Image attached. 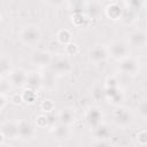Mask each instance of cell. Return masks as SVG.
<instances>
[{
  "mask_svg": "<svg viewBox=\"0 0 147 147\" xmlns=\"http://www.w3.org/2000/svg\"><path fill=\"white\" fill-rule=\"evenodd\" d=\"M40 83H42V77L38 72H30V74H28L26 84L29 85L30 88L34 90V87H37L38 85H40Z\"/></svg>",
  "mask_w": 147,
  "mask_h": 147,
  "instance_id": "cell-18",
  "label": "cell"
},
{
  "mask_svg": "<svg viewBox=\"0 0 147 147\" xmlns=\"http://www.w3.org/2000/svg\"><path fill=\"white\" fill-rule=\"evenodd\" d=\"M85 118L87 121V123L93 126V127H96L100 125V122H101V118H102V113L99 108L96 107H91L86 110V114H85Z\"/></svg>",
  "mask_w": 147,
  "mask_h": 147,
  "instance_id": "cell-4",
  "label": "cell"
},
{
  "mask_svg": "<svg viewBox=\"0 0 147 147\" xmlns=\"http://www.w3.org/2000/svg\"><path fill=\"white\" fill-rule=\"evenodd\" d=\"M10 101H11L13 105H21V103H23L21 93H14V94L10 96Z\"/></svg>",
  "mask_w": 147,
  "mask_h": 147,
  "instance_id": "cell-27",
  "label": "cell"
},
{
  "mask_svg": "<svg viewBox=\"0 0 147 147\" xmlns=\"http://www.w3.org/2000/svg\"><path fill=\"white\" fill-rule=\"evenodd\" d=\"M47 124H48V117H47L46 115L40 114V115L37 116V118H36V125H37L38 127H40V129L46 127Z\"/></svg>",
  "mask_w": 147,
  "mask_h": 147,
  "instance_id": "cell-23",
  "label": "cell"
},
{
  "mask_svg": "<svg viewBox=\"0 0 147 147\" xmlns=\"http://www.w3.org/2000/svg\"><path fill=\"white\" fill-rule=\"evenodd\" d=\"M0 22H1V14H0Z\"/></svg>",
  "mask_w": 147,
  "mask_h": 147,
  "instance_id": "cell-31",
  "label": "cell"
},
{
  "mask_svg": "<svg viewBox=\"0 0 147 147\" xmlns=\"http://www.w3.org/2000/svg\"><path fill=\"white\" fill-rule=\"evenodd\" d=\"M40 109L42 113H52L55 109V103L51 99H45L40 103Z\"/></svg>",
  "mask_w": 147,
  "mask_h": 147,
  "instance_id": "cell-21",
  "label": "cell"
},
{
  "mask_svg": "<svg viewBox=\"0 0 147 147\" xmlns=\"http://www.w3.org/2000/svg\"><path fill=\"white\" fill-rule=\"evenodd\" d=\"M57 118H59V122H60L61 124L69 125V124L72 123V121H74V113H72L71 109H68V108L62 109V110L59 113Z\"/></svg>",
  "mask_w": 147,
  "mask_h": 147,
  "instance_id": "cell-15",
  "label": "cell"
},
{
  "mask_svg": "<svg viewBox=\"0 0 147 147\" xmlns=\"http://www.w3.org/2000/svg\"><path fill=\"white\" fill-rule=\"evenodd\" d=\"M138 113H139V115L142 118L146 117V115H147V105H146V101L145 100H141L138 103Z\"/></svg>",
  "mask_w": 147,
  "mask_h": 147,
  "instance_id": "cell-26",
  "label": "cell"
},
{
  "mask_svg": "<svg viewBox=\"0 0 147 147\" xmlns=\"http://www.w3.org/2000/svg\"><path fill=\"white\" fill-rule=\"evenodd\" d=\"M0 82H1V75H0Z\"/></svg>",
  "mask_w": 147,
  "mask_h": 147,
  "instance_id": "cell-32",
  "label": "cell"
},
{
  "mask_svg": "<svg viewBox=\"0 0 147 147\" xmlns=\"http://www.w3.org/2000/svg\"><path fill=\"white\" fill-rule=\"evenodd\" d=\"M52 132H53L54 137H55L56 139H59V140L67 139L68 136H69V133H70L68 125H64V124H61V123H59V124L54 127V130H52Z\"/></svg>",
  "mask_w": 147,
  "mask_h": 147,
  "instance_id": "cell-14",
  "label": "cell"
},
{
  "mask_svg": "<svg viewBox=\"0 0 147 147\" xmlns=\"http://www.w3.org/2000/svg\"><path fill=\"white\" fill-rule=\"evenodd\" d=\"M28 80V72L23 69H14L9 74V82L15 87H22L26 84Z\"/></svg>",
  "mask_w": 147,
  "mask_h": 147,
  "instance_id": "cell-3",
  "label": "cell"
},
{
  "mask_svg": "<svg viewBox=\"0 0 147 147\" xmlns=\"http://www.w3.org/2000/svg\"><path fill=\"white\" fill-rule=\"evenodd\" d=\"M105 13L106 15L110 18V20H119L122 16H123V13H124V9L121 7L119 2H110L106 9H105Z\"/></svg>",
  "mask_w": 147,
  "mask_h": 147,
  "instance_id": "cell-6",
  "label": "cell"
},
{
  "mask_svg": "<svg viewBox=\"0 0 147 147\" xmlns=\"http://www.w3.org/2000/svg\"><path fill=\"white\" fill-rule=\"evenodd\" d=\"M17 130H18V137L22 138V139L32 138V136L34 134L33 126L26 119H21V121L17 122Z\"/></svg>",
  "mask_w": 147,
  "mask_h": 147,
  "instance_id": "cell-5",
  "label": "cell"
},
{
  "mask_svg": "<svg viewBox=\"0 0 147 147\" xmlns=\"http://www.w3.org/2000/svg\"><path fill=\"white\" fill-rule=\"evenodd\" d=\"M129 41L134 47H144L146 45V34L142 31H136L130 34Z\"/></svg>",
  "mask_w": 147,
  "mask_h": 147,
  "instance_id": "cell-11",
  "label": "cell"
},
{
  "mask_svg": "<svg viewBox=\"0 0 147 147\" xmlns=\"http://www.w3.org/2000/svg\"><path fill=\"white\" fill-rule=\"evenodd\" d=\"M109 136V130L103 126V125H99L96 127H94V137L98 139V140H105L107 137Z\"/></svg>",
  "mask_w": 147,
  "mask_h": 147,
  "instance_id": "cell-20",
  "label": "cell"
},
{
  "mask_svg": "<svg viewBox=\"0 0 147 147\" xmlns=\"http://www.w3.org/2000/svg\"><path fill=\"white\" fill-rule=\"evenodd\" d=\"M56 39H57V41L61 44V45H68V44H70L71 42V39H72V34H71V32L69 31V30H67V29H61L59 32H57V34H56Z\"/></svg>",
  "mask_w": 147,
  "mask_h": 147,
  "instance_id": "cell-17",
  "label": "cell"
},
{
  "mask_svg": "<svg viewBox=\"0 0 147 147\" xmlns=\"http://www.w3.org/2000/svg\"><path fill=\"white\" fill-rule=\"evenodd\" d=\"M5 139H6V137L3 136V133L0 131V147L3 145V142H5Z\"/></svg>",
  "mask_w": 147,
  "mask_h": 147,
  "instance_id": "cell-30",
  "label": "cell"
},
{
  "mask_svg": "<svg viewBox=\"0 0 147 147\" xmlns=\"http://www.w3.org/2000/svg\"><path fill=\"white\" fill-rule=\"evenodd\" d=\"M32 62L36 65L39 67H46L48 64H51L52 62V56L48 52L46 51H37L33 53L32 55Z\"/></svg>",
  "mask_w": 147,
  "mask_h": 147,
  "instance_id": "cell-7",
  "label": "cell"
},
{
  "mask_svg": "<svg viewBox=\"0 0 147 147\" xmlns=\"http://www.w3.org/2000/svg\"><path fill=\"white\" fill-rule=\"evenodd\" d=\"M64 53H65V55H69V56L76 55L78 53V46L75 42L71 41L70 44H68V45L64 46Z\"/></svg>",
  "mask_w": 147,
  "mask_h": 147,
  "instance_id": "cell-22",
  "label": "cell"
},
{
  "mask_svg": "<svg viewBox=\"0 0 147 147\" xmlns=\"http://www.w3.org/2000/svg\"><path fill=\"white\" fill-rule=\"evenodd\" d=\"M117 87H118V80L116 79V77H114V76L108 77L106 80V90L117 88Z\"/></svg>",
  "mask_w": 147,
  "mask_h": 147,
  "instance_id": "cell-25",
  "label": "cell"
},
{
  "mask_svg": "<svg viewBox=\"0 0 147 147\" xmlns=\"http://www.w3.org/2000/svg\"><path fill=\"white\" fill-rule=\"evenodd\" d=\"M60 147H63V146H60Z\"/></svg>",
  "mask_w": 147,
  "mask_h": 147,
  "instance_id": "cell-33",
  "label": "cell"
},
{
  "mask_svg": "<svg viewBox=\"0 0 147 147\" xmlns=\"http://www.w3.org/2000/svg\"><path fill=\"white\" fill-rule=\"evenodd\" d=\"M107 56H108V49L103 46H100V45L93 47L90 52V59L93 62H101Z\"/></svg>",
  "mask_w": 147,
  "mask_h": 147,
  "instance_id": "cell-10",
  "label": "cell"
},
{
  "mask_svg": "<svg viewBox=\"0 0 147 147\" xmlns=\"http://www.w3.org/2000/svg\"><path fill=\"white\" fill-rule=\"evenodd\" d=\"M21 95H22V101H23L24 103L32 105V103H34V102L37 101V92H36L34 90L30 88V87L25 88V90L21 93Z\"/></svg>",
  "mask_w": 147,
  "mask_h": 147,
  "instance_id": "cell-16",
  "label": "cell"
},
{
  "mask_svg": "<svg viewBox=\"0 0 147 147\" xmlns=\"http://www.w3.org/2000/svg\"><path fill=\"white\" fill-rule=\"evenodd\" d=\"M88 20H90V18H88L85 14H83L82 11H77V13H75V14L72 15V17H71V22H72V24L76 25V26H78V28L84 26L85 23L88 22Z\"/></svg>",
  "mask_w": 147,
  "mask_h": 147,
  "instance_id": "cell-19",
  "label": "cell"
},
{
  "mask_svg": "<svg viewBox=\"0 0 147 147\" xmlns=\"http://www.w3.org/2000/svg\"><path fill=\"white\" fill-rule=\"evenodd\" d=\"M94 147H110V146L105 140H98V141H95Z\"/></svg>",
  "mask_w": 147,
  "mask_h": 147,
  "instance_id": "cell-28",
  "label": "cell"
},
{
  "mask_svg": "<svg viewBox=\"0 0 147 147\" xmlns=\"http://www.w3.org/2000/svg\"><path fill=\"white\" fill-rule=\"evenodd\" d=\"M20 39L23 44L28 45V46H34L39 42L40 38H41V33L40 30L38 29V26L34 25H30L26 26L24 29H22L20 31Z\"/></svg>",
  "mask_w": 147,
  "mask_h": 147,
  "instance_id": "cell-1",
  "label": "cell"
},
{
  "mask_svg": "<svg viewBox=\"0 0 147 147\" xmlns=\"http://www.w3.org/2000/svg\"><path fill=\"white\" fill-rule=\"evenodd\" d=\"M0 131L3 133L6 138L9 139H16L18 138V130H17V122H6L1 125Z\"/></svg>",
  "mask_w": 147,
  "mask_h": 147,
  "instance_id": "cell-9",
  "label": "cell"
},
{
  "mask_svg": "<svg viewBox=\"0 0 147 147\" xmlns=\"http://www.w3.org/2000/svg\"><path fill=\"white\" fill-rule=\"evenodd\" d=\"M114 116H115V121L117 122V124H121V125H126L131 121L130 113L124 108H118L115 111Z\"/></svg>",
  "mask_w": 147,
  "mask_h": 147,
  "instance_id": "cell-12",
  "label": "cell"
},
{
  "mask_svg": "<svg viewBox=\"0 0 147 147\" xmlns=\"http://www.w3.org/2000/svg\"><path fill=\"white\" fill-rule=\"evenodd\" d=\"M139 63L132 59V57H125L123 60H121V63H119V70L126 75H132L134 74L137 70H138V65Z\"/></svg>",
  "mask_w": 147,
  "mask_h": 147,
  "instance_id": "cell-8",
  "label": "cell"
},
{
  "mask_svg": "<svg viewBox=\"0 0 147 147\" xmlns=\"http://www.w3.org/2000/svg\"><path fill=\"white\" fill-rule=\"evenodd\" d=\"M137 141L139 145L141 146H145L147 144V131L144 129V130H140L138 133H137Z\"/></svg>",
  "mask_w": 147,
  "mask_h": 147,
  "instance_id": "cell-24",
  "label": "cell"
},
{
  "mask_svg": "<svg viewBox=\"0 0 147 147\" xmlns=\"http://www.w3.org/2000/svg\"><path fill=\"white\" fill-rule=\"evenodd\" d=\"M108 53L111 54V56L117 59V60H123V59L127 57L129 47H127V45L125 42L117 40V41H114L110 45V47L108 49Z\"/></svg>",
  "mask_w": 147,
  "mask_h": 147,
  "instance_id": "cell-2",
  "label": "cell"
},
{
  "mask_svg": "<svg viewBox=\"0 0 147 147\" xmlns=\"http://www.w3.org/2000/svg\"><path fill=\"white\" fill-rule=\"evenodd\" d=\"M70 69H71L70 61L67 60L65 57H60L54 63V70L59 74H67L68 71H70Z\"/></svg>",
  "mask_w": 147,
  "mask_h": 147,
  "instance_id": "cell-13",
  "label": "cell"
},
{
  "mask_svg": "<svg viewBox=\"0 0 147 147\" xmlns=\"http://www.w3.org/2000/svg\"><path fill=\"white\" fill-rule=\"evenodd\" d=\"M5 105H6V96L2 93H0V109H2Z\"/></svg>",
  "mask_w": 147,
  "mask_h": 147,
  "instance_id": "cell-29",
  "label": "cell"
}]
</instances>
